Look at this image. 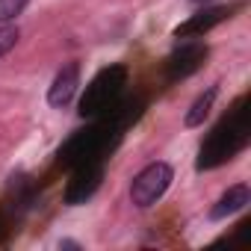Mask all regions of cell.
I'll list each match as a JSON object with an SVG mask.
<instances>
[{
    "mask_svg": "<svg viewBox=\"0 0 251 251\" xmlns=\"http://www.w3.org/2000/svg\"><path fill=\"white\" fill-rule=\"evenodd\" d=\"M172 180H175V172H172L169 163H151V166H145L133 177V183H130V201H133V207L145 210V207L157 204L169 192Z\"/></svg>",
    "mask_w": 251,
    "mask_h": 251,
    "instance_id": "6da1fadb",
    "label": "cell"
},
{
    "mask_svg": "<svg viewBox=\"0 0 251 251\" xmlns=\"http://www.w3.org/2000/svg\"><path fill=\"white\" fill-rule=\"evenodd\" d=\"M77 86H80V65L77 62H68L65 68L56 71V77H53V83L48 89V103L56 106V109H65L74 100Z\"/></svg>",
    "mask_w": 251,
    "mask_h": 251,
    "instance_id": "7a4b0ae2",
    "label": "cell"
},
{
    "mask_svg": "<svg viewBox=\"0 0 251 251\" xmlns=\"http://www.w3.org/2000/svg\"><path fill=\"white\" fill-rule=\"evenodd\" d=\"M251 201V189L245 186V183H239V186H230L216 204H213V210H210V219L213 222H222V219H227V216H233V213H239L245 204Z\"/></svg>",
    "mask_w": 251,
    "mask_h": 251,
    "instance_id": "3957f363",
    "label": "cell"
},
{
    "mask_svg": "<svg viewBox=\"0 0 251 251\" xmlns=\"http://www.w3.org/2000/svg\"><path fill=\"white\" fill-rule=\"evenodd\" d=\"M216 95H219V89H216V86H210L204 95H198V100L189 106V112H186V118H183L186 127H198V124H204V118H207V115H210V109H213Z\"/></svg>",
    "mask_w": 251,
    "mask_h": 251,
    "instance_id": "277c9868",
    "label": "cell"
},
{
    "mask_svg": "<svg viewBox=\"0 0 251 251\" xmlns=\"http://www.w3.org/2000/svg\"><path fill=\"white\" fill-rule=\"evenodd\" d=\"M225 18V9H207V12H201L198 18H192L189 24H183V27H177V39L180 36H189V33H201V30H210L213 24H219Z\"/></svg>",
    "mask_w": 251,
    "mask_h": 251,
    "instance_id": "5b68a950",
    "label": "cell"
},
{
    "mask_svg": "<svg viewBox=\"0 0 251 251\" xmlns=\"http://www.w3.org/2000/svg\"><path fill=\"white\" fill-rule=\"evenodd\" d=\"M27 3H30V0H0V24L15 21L27 9Z\"/></svg>",
    "mask_w": 251,
    "mask_h": 251,
    "instance_id": "8992f818",
    "label": "cell"
},
{
    "mask_svg": "<svg viewBox=\"0 0 251 251\" xmlns=\"http://www.w3.org/2000/svg\"><path fill=\"white\" fill-rule=\"evenodd\" d=\"M18 36H21V30L15 24H3V27H0V59L18 45Z\"/></svg>",
    "mask_w": 251,
    "mask_h": 251,
    "instance_id": "52a82bcc",
    "label": "cell"
},
{
    "mask_svg": "<svg viewBox=\"0 0 251 251\" xmlns=\"http://www.w3.org/2000/svg\"><path fill=\"white\" fill-rule=\"evenodd\" d=\"M192 3H210V0H192Z\"/></svg>",
    "mask_w": 251,
    "mask_h": 251,
    "instance_id": "ba28073f",
    "label": "cell"
}]
</instances>
